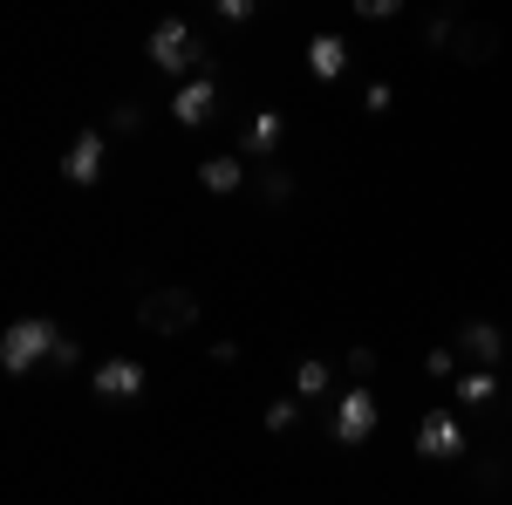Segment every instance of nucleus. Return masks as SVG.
<instances>
[{"label":"nucleus","instance_id":"1","mask_svg":"<svg viewBox=\"0 0 512 505\" xmlns=\"http://www.w3.org/2000/svg\"><path fill=\"white\" fill-rule=\"evenodd\" d=\"M55 342H62V328H55L48 314H21V321H7V335H0V369H7V376H28V369H41V362L55 355Z\"/></svg>","mask_w":512,"mask_h":505},{"label":"nucleus","instance_id":"2","mask_svg":"<svg viewBox=\"0 0 512 505\" xmlns=\"http://www.w3.org/2000/svg\"><path fill=\"white\" fill-rule=\"evenodd\" d=\"M376 417H383V403H376L369 383H349L335 396V437H342V444H369V437H376Z\"/></svg>","mask_w":512,"mask_h":505},{"label":"nucleus","instance_id":"3","mask_svg":"<svg viewBox=\"0 0 512 505\" xmlns=\"http://www.w3.org/2000/svg\"><path fill=\"white\" fill-rule=\"evenodd\" d=\"M417 458H431V465L465 458V424H458V410H424V424H417Z\"/></svg>","mask_w":512,"mask_h":505},{"label":"nucleus","instance_id":"4","mask_svg":"<svg viewBox=\"0 0 512 505\" xmlns=\"http://www.w3.org/2000/svg\"><path fill=\"white\" fill-rule=\"evenodd\" d=\"M144 328H158V335H185L198 321V301L185 294V287H158V294H144Z\"/></svg>","mask_w":512,"mask_h":505},{"label":"nucleus","instance_id":"5","mask_svg":"<svg viewBox=\"0 0 512 505\" xmlns=\"http://www.w3.org/2000/svg\"><path fill=\"white\" fill-rule=\"evenodd\" d=\"M89 383H96L103 403H137V396H144V362H137V355H103Z\"/></svg>","mask_w":512,"mask_h":505},{"label":"nucleus","instance_id":"6","mask_svg":"<svg viewBox=\"0 0 512 505\" xmlns=\"http://www.w3.org/2000/svg\"><path fill=\"white\" fill-rule=\"evenodd\" d=\"M151 62H158L164 76H185V69H192V62H198V41H192V28H185L178 14L151 28Z\"/></svg>","mask_w":512,"mask_h":505},{"label":"nucleus","instance_id":"7","mask_svg":"<svg viewBox=\"0 0 512 505\" xmlns=\"http://www.w3.org/2000/svg\"><path fill=\"white\" fill-rule=\"evenodd\" d=\"M212 110H219V76H185V82H178V96H171V117L185 123V130L212 123Z\"/></svg>","mask_w":512,"mask_h":505},{"label":"nucleus","instance_id":"8","mask_svg":"<svg viewBox=\"0 0 512 505\" xmlns=\"http://www.w3.org/2000/svg\"><path fill=\"white\" fill-rule=\"evenodd\" d=\"M62 178L69 185H96L103 178V130H76V144L62 151Z\"/></svg>","mask_w":512,"mask_h":505},{"label":"nucleus","instance_id":"9","mask_svg":"<svg viewBox=\"0 0 512 505\" xmlns=\"http://www.w3.org/2000/svg\"><path fill=\"white\" fill-rule=\"evenodd\" d=\"M458 355H472L478 369H492V362H506V328H492V321H472V328L458 335Z\"/></svg>","mask_w":512,"mask_h":505},{"label":"nucleus","instance_id":"10","mask_svg":"<svg viewBox=\"0 0 512 505\" xmlns=\"http://www.w3.org/2000/svg\"><path fill=\"white\" fill-rule=\"evenodd\" d=\"M198 185H205L212 198H233L239 185H246V164H239V151H226V157H205V164H198Z\"/></svg>","mask_w":512,"mask_h":505},{"label":"nucleus","instance_id":"11","mask_svg":"<svg viewBox=\"0 0 512 505\" xmlns=\"http://www.w3.org/2000/svg\"><path fill=\"white\" fill-rule=\"evenodd\" d=\"M308 69H315V82L349 76V41H342V35H315V41H308Z\"/></svg>","mask_w":512,"mask_h":505},{"label":"nucleus","instance_id":"12","mask_svg":"<svg viewBox=\"0 0 512 505\" xmlns=\"http://www.w3.org/2000/svg\"><path fill=\"white\" fill-rule=\"evenodd\" d=\"M280 130H287V123H280V110H260V117L239 130V151H246V157H267L280 144Z\"/></svg>","mask_w":512,"mask_h":505},{"label":"nucleus","instance_id":"13","mask_svg":"<svg viewBox=\"0 0 512 505\" xmlns=\"http://www.w3.org/2000/svg\"><path fill=\"white\" fill-rule=\"evenodd\" d=\"M458 403H465V410H485V403H499V376H492V369H472V376H458Z\"/></svg>","mask_w":512,"mask_h":505},{"label":"nucleus","instance_id":"14","mask_svg":"<svg viewBox=\"0 0 512 505\" xmlns=\"http://www.w3.org/2000/svg\"><path fill=\"white\" fill-rule=\"evenodd\" d=\"M328 389V362L308 355V362H294V396H321Z\"/></svg>","mask_w":512,"mask_h":505},{"label":"nucleus","instance_id":"15","mask_svg":"<svg viewBox=\"0 0 512 505\" xmlns=\"http://www.w3.org/2000/svg\"><path fill=\"white\" fill-rule=\"evenodd\" d=\"M294 424H301V403H294V396L267 403V430H274V437H280V430H294Z\"/></svg>","mask_w":512,"mask_h":505},{"label":"nucleus","instance_id":"16","mask_svg":"<svg viewBox=\"0 0 512 505\" xmlns=\"http://www.w3.org/2000/svg\"><path fill=\"white\" fill-rule=\"evenodd\" d=\"M362 21H390V14H403V0H349Z\"/></svg>","mask_w":512,"mask_h":505},{"label":"nucleus","instance_id":"17","mask_svg":"<svg viewBox=\"0 0 512 505\" xmlns=\"http://www.w3.org/2000/svg\"><path fill=\"white\" fill-rule=\"evenodd\" d=\"M48 362H55V369H76V362H82V342H76V335H62V342H55V355H48Z\"/></svg>","mask_w":512,"mask_h":505},{"label":"nucleus","instance_id":"18","mask_svg":"<svg viewBox=\"0 0 512 505\" xmlns=\"http://www.w3.org/2000/svg\"><path fill=\"white\" fill-rule=\"evenodd\" d=\"M424 369H431V376H458V355H451V349H431V355H424Z\"/></svg>","mask_w":512,"mask_h":505},{"label":"nucleus","instance_id":"19","mask_svg":"<svg viewBox=\"0 0 512 505\" xmlns=\"http://www.w3.org/2000/svg\"><path fill=\"white\" fill-rule=\"evenodd\" d=\"M260 192H267V198H274V205H280V198L294 192V178H287V171H267V178H260Z\"/></svg>","mask_w":512,"mask_h":505},{"label":"nucleus","instance_id":"20","mask_svg":"<svg viewBox=\"0 0 512 505\" xmlns=\"http://www.w3.org/2000/svg\"><path fill=\"white\" fill-rule=\"evenodd\" d=\"M219 21H233V28H239V21H253V0H219Z\"/></svg>","mask_w":512,"mask_h":505},{"label":"nucleus","instance_id":"21","mask_svg":"<svg viewBox=\"0 0 512 505\" xmlns=\"http://www.w3.org/2000/svg\"><path fill=\"white\" fill-rule=\"evenodd\" d=\"M390 103H396V89H390V82H369V110H376V117H383V110H390Z\"/></svg>","mask_w":512,"mask_h":505},{"label":"nucleus","instance_id":"22","mask_svg":"<svg viewBox=\"0 0 512 505\" xmlns=\"http://www.w3.org/2000/svg\"><path fill=\"white\" fill-rule=\"evenodd\" d=\"M376 369V349H349V376H369Z\"/></svg>","mask_w":512,"mask_h":505}]
</instances>
